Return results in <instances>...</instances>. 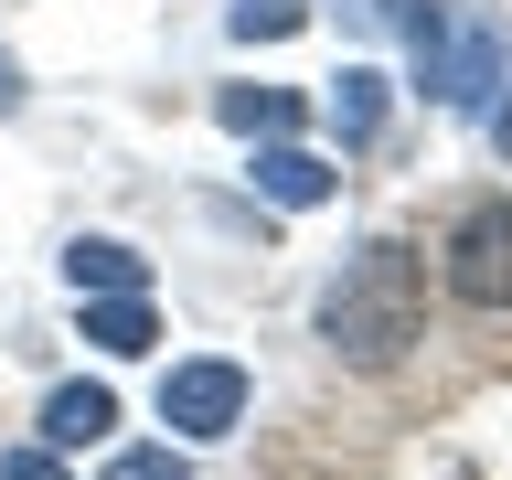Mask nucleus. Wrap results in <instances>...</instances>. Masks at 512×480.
I'll return each mask as SVG.
<instances>
[{"mask_svg": "<svg viewBox=\"0 0 512 480\" xmlns=\"http://www.w3.org/2000/svg\"><path fill=\"white\" fill-rule=\"evenodd\" d=\"M427 331V267L406 235H374L363 256H342V278L320 299V342L342 352L352 374H395Z\"/></svg>", "mask_w": 512, "mask_h": 480, "instance_id": "obj_1", "label": "nucleus"}, {"mask_svg": "<svg viewBox=\"0 0 512 480\" xmlns=\"http://www.w3.org/2000/svg\"><path fill=\"white\" fill-rule=\"evenodd\" d=\"M416 86L438 96V107H459V118H491L502 107V86H512V43L491 22H448L427 54H416Z\"/></svg>", "mask_w": 512, "mask_h": 480, "instance_id": "obj_2", "label": "nucleus"}, {"mask_svg": "<svg viewBox=\"0 0 512 480\" xmlns=\"http://www.w3.org/2000/svg\"><path fill=\"white\" fill-rule=\"evenodd\" d=\"M448 288L470 310H512V203H470L448 224Z\"/></svg>", "mask_w": 512, "mask_h": 480, "instance_id": "obj_3", "label": "nucleus"}, {"mask_svg": "<svg viewBox=\"0 0 512 480\" xmlns=\"http://www.w3.org/2000/svg\"><path fill=\"white\" fill-rule=\"evenodd\" d=\"M235 416H246V374L235 363L203 352V363H171L160 374V427L171 438H235Z\"/></svg>", "mask_w": 512, "mask_h": 480, "instance_id": "obj_4", "label": "nucleus"}, {"mask_svg": "<svg viewBox=\"0 0 512 480\" xmlns=\"http://www.w3.org/2000/svg\"><path fill=\"white\" fill-rule=\"evenodd\" d=\"M256 192H267V203H288V214H310V203H331V192H342V171H331L320 150L267 139V150H256Z\"/></svg>", "mask_w": 512, "mask_h": 480, "instance_id": "obj_5", "label": "nucleus"}, {"mask_svg": "<svg viewBox=\"0 0 512 480\" xmlns=\"http://www.w3.org/2000/svg\"><path fill=\"white\" fill-rule=\"evenodd\" d=\"M64 278H75V299H128V288H150V256L118 246V235H75L64 246Z\"/></svg>", "mask_w": 512, "mask_h": 480, "instance_id": "obj_6", "label": "nucleus"}, {"mask_svg": "<svg viewBox=\"0 0 512 480\" xmlns=\"http://www.w3.org/2000/svg\"><path fill=\"white\" fill-rule=\"evenodd\" d=\"M107 427H118V395L107 384H64L54 406H43V448H96Z\"/></svg>", "mask_w": 512, "mask_h": 480, "instance_id": "obj_7", "label": "nucleus"}, {"mask_svg": "<svg viewBox=\"0 0 512 480\" xmlns=\"http://www.w3.org/2000/svg\"><path fill=\"white\" fill-rule=\"evenodd\" d=\"M214 118L235 128V139H288V128H299V96H288V86H224Z\"/></svg>", "mask_w": 512, "mask_h": 480, "instance_id": "obj_8", "label": "nucleus"}, {"mask_svg": "<svg viewBox=\"0 0 512 480\" xmlns=\"http://www.w3.org/2000/svg\"><path fill=\"white\" fill-rule=\"evenodd\" d=\"M331 128H342V150H363L384 128V75L374 64H342V75H331Z\"/></svg>", "mask_w": 512, "mask_h": 480, "instance_id": "obj_9", "label": "nucleus"}, {"mask_svg": "<svg viewBox=\"0 0 512 480\" xmlns=\"http://www.w3.org/2000/svg\"><path fill=\"white\" fill-rule=\"evenodd\" d=\"M86 342H96V352H150L160 320H150V299H139V288H128V299H86Z\"/></svg>", "mask_w": 512, "mask_h": 480, "instance_id": "obj_10", "label": "nucleus"}, {"mask_svg": "<svg viewBox=\"0 0 512 480\" xmlns=\"http://www.w3.org/2000/svg\"><path fill=\"white\" fill-rule=\"evenodd\" d=\"M224 22H235V43H288V32L310 22V0H235Z\"/></svg>", "mask_w": 512, "mask_h": 480, "instance_id": "obj_11", "label": "nucleus"}, {"mask_svg": "<svg viewBox=\"0 0 512 480\" xmlns=\"http://www.w3.org/2000/svg\"><path fill=\"white\" fill-rule=\"evenodd\" d=\"M374 11H384V22H395V32H406L416 54H427V43H438V32H448V0H374Z\"/></svg>", "mask_w": 512, "mask_h": 480, "instance_id": "obj_12", "label": "nucleus"}, {"mask_svg": "<svg viewBox=\"0 0 512 480\" xmlns=\"http://www.w3.org/2000/svg\"><path fill=\"white\" fill-rule=\"evenodd\" d=\"M96 480H192V470H182V448H118Z\"/></svg>", "mask_w": 512, "mask_h": 480, "instance_id": "obj_13", "label": "nucleus"}, {"mask_svg": "<svg viewBox=\"0 0 512 480\" xmlns=\"http://www.w3.org/2000/svg\"><path fill=\"white\" fill-rule=\"evenodd\" d=\"M0 480H64V459L32 438V448H11V459H0Z\"/></svg>", "mask_w": 512, "mask_h": 480, "instance_id": "obj_14", "label": "nucleus"}, {"mask_svg": "<svg viewBox=\"0 0 512 480\" xmlns=\"http://www.w3.org/2000/svg\"><path fill=\"white\" fill-rule=\"evenodd\" d=\"M0 107H22V64L11 54H0Z\"/></svg>", "mask_w": 512, "mask_h": 480, "instance_id": "obj_15", "label": "nucleus"}, {"mask_svg": "<svg viewBox=\"0 0 512 480\" xmlns=\"http://www.w3.org/2000/svg\"><path fill=\"white\" fill-rule=\"evenodd\" d=\"M491 139H502V150H512V107H491Z\"/></svg>", "mask_w": 512, "mask_h": 480, "instance_id": "obj_16", "label": "nucleus"}]
</instances>
